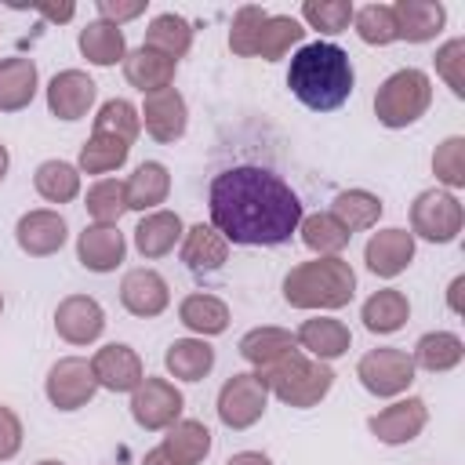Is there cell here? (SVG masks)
Wrapping results in <instances>:
<instances>
[{"label":"cell","instance_id":"cell-1","mask_svg":"<svg viewBox=\"0 0 465 465\" xmlns=\"http://www.w3.org/2000/svg\"><path fill=\"white\" fill-rule=\"evenodd\" d=\"M211 225L225 243L276 247L302 225V200L294 189L262 167H229L211 182Z\"/></svg>","mask_w":465,"mask_h":465},{"label":"cell","instance_id":"cell-2","mask_svg":"<svg viewBox=\"0 0 465 465\" xmlns=\"http://www.w3.org/2000/svg\"><path fill=\"white\" fill-rule=\"evenodd\" d=\"M352 80L356 76H352L349 54L327 40L298 47V54L291 58V69H287L291 94L316 113H331V109L345 105L352 94Z\"/></svg>","mask_w":465,"mask_h":465},{"label":"cell","instance_id":"cell-3","mask_svg":"<svg viewBox=\"0 0 465 465\" xmlns=\"http://www.w3.org/2000/svg\"><path fill=\"white\" fill-rule=\"evenodd\" d=\"M356 294V272L341 258L302 262L283 276V298L294 309H341Z\"/></svg>","mask_w":465,"mask_h":465},{"label":"cell","instance_id":"cell-4","mask_svg":"<svg viewBox=\"0 0 465 465\" xmlns=\"http://www.w3.org/2000/svg\"><path fill=\"white\" fill-rule=\"evenodd\" d=\"M254 374L262 378V385H265L276 400H283V403H291V407H312V403H320V400L331 392V385H334V371H331L327 363H320V360H309L302 349L280 356L272 367L254 371Z\"/></svg>","mask_w":465,"mask_h":465},{"label":"cell","instance_id":"cell-5","mask_svg":"<svg viewBox=\"0 0 465 465\" xmlns=\"http://www.w3.org/2000/svg\"><path fill=\"white\" fill-rule=\"evenodd\" d=\"M429 102H432V84H429V76H425L421 69H400V73H392V76L378 87V94H374V113H378V120H381L385 127H407V124H414L418 116H425Z\"/></svg>","mask_w":465,"mask_h":465},{"label":"cell","instance_id":"cell-6","mask_svg":"<svg viewBox=\"0 0 465 465\" xmlns=\"http://www.w3.org/2000/svg\"><path fill=\"white\" fill-rule=\"evenodd\" d=\"M461 203L454 193H440V189H425L414 203H411V229L429 240V243H450L461 232Z\"/></svg>","mask_w":465,"mask_h":465},{"label":"cell","instance_id":"cell-7","mask_svg":"<svg viewBox=\"0 0 465 465\" xmlns=\"http://www.w3.org/2000/svg\"><path fill=\"white\" fill-rule=\"evenodd\" d=\"M356 378L374 396H400L414 381V360L403 349H371L356 363Z\"/></svg>","mask_w":465,"mask_h":465},{"label":"cell","instance_id":"cell-8","mask_svg":"<svg viewBox=\"0 0 465 465\" xmlns=\"http://www.w3.org/2000/svg\"><path fill=\"white\" fill-rule=\"evenodd\" d=\"M269 389L258 374H232L218 392V418L225 429H251L265 414Z\"/></svg>","mask_w":465,"mask_h":465},{"label":"cell","instance_id":"cell-9","mask_svg":"<svg viewBox=\"0 0 465 465\" xmlns=\"http://www.w3.org/2000/svg\"><path fill=\"white\" fill-rule=\"evenodd\" d=\"M44 389H47V400L58 411H80L98 392V381H94V371H91L87 360L65 356L47 371V385Z\"/></svg>","mask_w":465,"mask_h":465},{"label":"cell","instance_id":"cell-10","mask_svg":"<svg viewBox=\"0 0 465 465\" xmlns=\"http://www.w3.org/2000/svg\"><path fill=\"white\" fill-rule=\"evenodd\" d=\"M182 392L167 381V378H145L134 396H131V414L142 429L156 432V429H171L182 414Z\"/></svg>","mask_w":465,"mask_h":465},{"label":"cell","instance_id":"cell-11","mask_svg":"<svg viewBox=\"0 0 465 465\" xmlns=\"http://www.w3.org/2000/svg\"><path fill=\"white\" fill-rule=\"evenodd\" d=\"M91 371H94V381L109 392H134L145 381V367H142L138 352L120 341L102 345L91 360Z\"/></svg>","mask_w":465,"mask_h":465},{"label":"cell","instance_id":"cell-12","mask_svg":"<svg viewBox=\"0 0 465 465\" xmlns=\"http://www.w3.org/2000/svg\"><path fill=\"white\" fill-rule=\"evenodd\" d=\"M54 331L69 345H91L105 331V312H102V305L94 298L73 294V298L58 302V309H54Z\"/></svg>","mask_w":465,"mask_h":465},{"label":"cell","instance_id":"cell-13","mask_svg":"<svg viewBox=\"0 0 465 465\" xmlns=\"http://www.w3.org/2000/svg\"><path fill=\"white\" fill-rule=\"evenodd\" d=\"M145 131L156 138V142H174L185 134V124H189V113H185V98L174 91V87H163V91H153L145 94V105H142V116Z\"/></svg>","mask_w":465,"mask_h":465},{"label":"cell","instance_id":"cell-14","mask_svg":"<svg viewBox=\"0 0 465 465\" xmlns=\"http://www.w3.org/2000/svg\"><path fill=\"white\" fill-rule=\"evenodd\" d=\"M65 236H69V229H65V218L58 211H29L15 225L18 247L25 254H33V258H47V254L62 251Z\"/></svg>","mask_w":465,"mask_h":465},{"label":"cell","instance_id":"cell-15","mask_svg":"<svg viewBox=\"0 0 465 465\" xmlns=\"http://www.w3.org/2000/svg\"><path fill=\"white\" fill-rule=\"evenodd\" d=\"M425 421H429V407H425V400L407 396V400H400V403L378 411L367 425H371V432H374L381 443H411V440L425 429Z\"/></svg>","mask_w":465,"mask_h":465},{"label":"cell","instance_id":"cell-16","mask_svg":"<svg viewBox=\"0 0 465 465\" xmlns=\"http://www.w3.org/2000/svg\"><path fill=\"white\" fill-rule=\"evenodd\" d=\"M94 105V80L80 69H62L47 84V109L58 120H80Z\"/></svg>","mask_w":465,"mask_h":465},{"label":"cell","instance_id":"cell-17","mask_svg":"<svg viewBox=\"0 0 465 465\" xmlns=\"http://www.w3.org/2000/svg\"><path fill=\"white\" fill-rule=\"evenodd\" d=\"M414 258V232H403V229H381L367 240V251H363V262L374 276H400Z\"/></svg>","mask_w":465,"mask_h":465},{"label":"cell","instance_id":"cell-18","mask_svg":"<svg viewBox=\"0 0 465 465\" xmlns=\"http://www.w3.org/2000/svg\"><path fill=\"white\" fill-rule=\"evenodd\" d=\"M120 302H124V309L131 316L149 320V316H160L167 309L171 291H167V280L160 272H153V269H131L124 276V283H120Z\"/></svg>","mask_w":465,"mask_h":465},{"label":"cell","instance_id":"cell-19","mask_svg":"<svg viewBox=\"0 0 465 465\" xmlns=\"http://www.w3.org/2000/svg\"><path fill=\"white\" fill-rule=\"evenodd\" d=\"M124 232L116 225H87L76 240V258L91 272H113L124 262Z\"/></svg>","mask_w":465,"mask_h":465},{"label":"cell","instance_id":"cell-20","mask_svg":"<svg viewBox=\"0 0 465 465\" xmlns=\"http://www.w3.org/2000/svg\"><path fill=\"white\" fill-rule=\"evenodd\" d=\"M294 341H298L309 356H316L320 363H327V360H338V356H345V352H349L352 334H349V327H345L341 320L316 316V320H305V323L298 327Z\"/></svg>","mask_w":465,"mask_h":465},{"label":"cell","instance_id":"cell-21","mask_svg":"<svg viewBox=\"0 0 465 465\" xmlns=\"http://www.w3.org/2000/svg\"><path fill=\"white\" fill-rule=\"evenodd\" d=\"M392 18H396V40H411V44H425L443 29V4L432 0H400L392 4Z\"/></svg>","mask_w":465,"mask_h":465},{"label":"cell","instance_id":"cell-22","mask_svg":"<svg viewBox=\"0 0 465 465\" xmlns=\"http://www.w3.org/2000/svg\"><path fill=\"white\" fill-rule=\"evenodd\" d=\"M174 65H178V62H171L167 54L149 51V47H138V51H131V54L124 58V76H127V84L138 87L142 94H153V91L171 87Z\"/></svg>","mask_w":465,"mask_h":465},{"label":"cell","instance_id":"cell-23","mask_svg":"<svg viewBox=\"0 0 465 465\" xmlns=\"http://www.w3.org/2000/svg\"><path fill=\"white\" fill-rule=\"evenodd\" d=\"M171 193V174L163 163L145 160L134 167V174L124 182V196H127V211H153L156 203H163Z\"/></svg>","mask_w":465,"mask_h":465},{"label":"cell","instance_id":"cell-24","mask_svg":"<svg viewBox=\"0 0 465 465\" xmlns=\"http://www.w3.org/2000/svg\"><path fill=\"white\" fill-rule=\"evenodd\" d=\"M160 450L174 461V465H200L211 454V429L203 421H174L160 443Z\"/></svg>","mask_w":465,"mask_h":465},{"label":"cell","instance_id":"cell-25","mask_svg":"<svg viewBox=\"0 0 465 465\" xmlns=\"http://www.w3.org/2000/svg\"><path fill=\"white\" fill-rule=\"evenodd\" d=\"M182 240V218L174 211H153L134 229V247L142 258H163Z\"/></svg>","mask_w":465,"mask_h":465},{"label":"cell","instance_id":"cell-26","mask_svg":"<svg viewBox=\"0 0 465 465\" xmlns=\"http://www.w3.org/2000/svg\"><path fill=\"white\" fill-rule=\"evenodd\" d=\"M229 258V243L222 240V232L214 225H193L185 232V243H182V262L193 269V272H214L222 269Z\"/></svg>","mask_w":465,"mask_h":465},{"label":"cell","instance_id":"cell-27","mask_svg":"<svg viewBox=\"0 0 465 465\" xmlns=\"http://www.w3.org/2000/svg\"><path fill=\"white\" fill-rule=\"evenodd\" d=\"M407 316H411V302H407V294L396 291V287L374 291V294L363 302V312H360L363 327L374 331V334H392V331H400V327L407 323Z\"/></svg>","mask_w":465,"mask_h":465},{"label":"cell","instance_id":"cell-28","mask_svg":"<svg viewBox=\"0 0 465 465\" xmlns=\"http://www.w3.org/2000/svg\"><path fill=\"white\" fill-rule=\"evenodd\" d=\"M80 51L87 62L94 65H116L127 58V40H124V29L98 18V22H87L80 29Z\"/></svg>","mask_w":465,"mask_h":465},{"label":"cell","instance_id":"cell-29","mask_svg":"<svg viewBox=\"0 0 465 465\" xmlns=\"http://www.w3.org/2000/svg\"><path fill=\"white\" fill-rule=\"evenodd\" d=\"M294 349H298L294 334H291V331H280V327H254V331H247V334L240 338V356H243L251 367H258V371L272 367L280 356H287V352H294Z\"/></svg>","mask_w":465,"mask_h":465},{"label":"cell","instance_id":"cell-30","mask_svg":"<svg viewBox=\"0 0 465 465\" xmlns=\"http://www.w3.org/2000/svg\"><path fill=\"white\" fill-rule=\"evenodd\" d=\"M163 363H167V371H171L174 378H182V381H200V378H207L211 367H214V349H211L203 338H178V341L167 345Z\"/></svg>","mask_w":465,"mask_h":465},{"label":"cell","instance_id":"cell-31","mask_svg":"<svg viewBox=\"0 0 465 465\" xmlns=\"http://www.w3.org/2000/svg\"><path fill=\"white\" fill-rule=\"evenodd\" d=\"M36 94V65L29 58L0 62V113H18Z\"/></svg>","mask_w":465,"mask_h":465},{"label":"cell","instance_id":"cell-32","mask_svg":"<svg viewBox=\"0 0 465 465\" xmlns=\"http://www.w3.org/2000/svg\"><path fill=\"white\" fill-rule=\"evenodd\" d=\"M178 320L189 331H196L200 338H211V334H222L229 327V305L214 294H189L178 305Z\"/></svg>","mask_w":465,"mask_h":465},{"label":"cell","instance_id":"cell-33","mask_svg":"<svg viewBox=\"0 0 465 465\" xmlns=\"http://www.w3.org/2000/svg\"><path fill=\"white\" fill-rule=\"evenodd\" d=\"M461 356H465V345H461L458 334H450V331H432V334H421V338H418L411 360H414V367L440 374V371L458 367Z\"/></svg>","mask_w":465,"mask_h":465},{"label":"cell","instance_id":"cell-34","mask_svg":"<svg viewBox=\"0 0 465 465\" xmlns=\"http://www.w3.org/2000/svg\"><path fill=\"white\" fill-rule=\"evenodd\" d=\"M331 214H334V218L341 222V229L352 236V232H360V229H371V225L381 218V200H378L374 193H367V189H345V193L334 196Z\"/></svg>","mask_w":465,"mask_h":465},{"label":"cell","instance_id":"cell-35","mask_svg":"<svg viewBox=\"0 0 465 465\" xmlns=\"http://www.w3.org/2000/svg\"><path fill=\"white\" fill-rule=\"evenodd\" d=\"M189 44H193V29H189V22L182 18V15H156L153 22H149V29H145V44L142 47H149V51H160V54H167L171 62H178L185 51H189Z\"/></svg>","mask_w":465,"mask_h":465},{"label":"cell","instance_id":"cell-36","mask_svg":"<svg viewBox=\"0 0 465 465\" xmlns=\"http://www.w3.org/2000/svg\"><path fill=\"white\" fill-rule=\"evenodd\" d=\"M302 243L309 251H316L320 258H338V251H345L349 243V232L341 229V222L331 214V211H316L309 218H302Z\"/></svg>","mask_w":465,"mask_h":465},{"label":"cell","instance_id":"cell-37","mask_svg":"<svg viewBox=\"0 0 465 465\" xmlns=\"http://www.w3.org/2000/svg\"><path fill=\"white\" fill-rule=\"evenodd\" d=\"M33 185L47 203H69L80 193V171L65 160H44L33 174Z\"/></svg>","mask_w":465,"mask_h":465},{"label":"cell","instance_id":"cell-38","mask_svg":"<svg viewBox=\"0 0 465 465\" xmlns=\"http://www.w3.org/2000/svg\"><path fill=\"white\" fill-rule=\"evenodd\" d=\"M302 36H305V29H302L298 18H291V15H269L265 25H262V33H258L254 54H262L265 62H276V58H283Z\"/></svg>","mask_w":465,"mask_h":465},{"label":"cell","instance_id":"cell-39","mask_svg":"<svg viewBox=\"0 0 465 465\" xmlns=\"http://www.w3.org/2000/svg\"><path fill=\"white\" fill-rule=\"evenodd\" d=\"M127 153H131L127 142L109 138V134H91L80 145V171H87V174H109V171H116L127 160Z\"/></svg>","mask_w":465,"mask_h":465},{"label":"cell","instance_id":"cell-40","mask_svg":"<svg viewBox=\"0 0 465 465\" xmlns=\"http://www.w3.org/2000/svg\"><path fill=\"white\" fill-rule=\"evenodd\" d=\"M138 127H142L138 109L124 98H109L94 116V134H109V138H120L127 145L138 138Z\"/></svg>","mask_w":465,"mask_h":465},{"label":"cell","instance_id":"cell-41","mask_svg":"<svg viewBox=\"0 0 465 465\" xmlns=\"http://www.w3.org/2000/svg\"><path fill=\"white\" fill-rule=\"evenodd\" d=\"M87 214L94 218V225H116L120 214L127 211V196H124V182L116 178H102L87 189Z\"/></svg>","mask_w":465,"mask_h":465},{"label":"cell","instance_id":"cell-42","mask_svg":"<svg viewBox=\"0 0 465 465\" xmlns=\"http://www.w3.org/2000/svg\"><path fill=\"white\" fill-rule=\"evenodd\" d=\"M352 22H356V33L363 44H392L396 40V18H392V7L389 4H367L360 11H352Z\"/></svg>","mask_w":465,"mask_h":465},{"label":"cell","instance_id":"cell-43","mask_svg":"<svg viewBox=\"0 0 465 465\" xmlns=\"http://www.w3.org/2000/svg\"><path fill=\"white\" fill-rule=\"evenodd\" d=\"M302 18H305L312 29L334 36V33H345V29H349V22H352V4H349V0H305V4H302Z\"/></svg>","mask_w":465,"mask_h":465},{"label":"cell","instance_id":"cell-44","mask_svg":"<svg viewBox=\"0 0 465 465\" xmlns=\"http://www.w3.org/2000/svg\"><path fill=\"white\" fill-rule=\"evenodd\" d=\"M265 11L258 7V4H243L236 15H232V29H229V47L236 51V54H243V58H251L254 54V47H258V33H262V25H265Z\"/></svg>","mask_w":465,"mask_h":465},{"label":"cell","instance_id":"cell-45","mask_svg":"<svg viewBox=\"0 0 465 465\" xmlns=\"http://www.w3.org/2000/svg\"><path fill=\"white\" fill-rule=\"evenodd\" d=\"M432 171H436V178L443 185L461 189L465 185V138L454 134V138L440 142L436 153H432Z\"/></svg>","mask_w":465,"mask_h":465},{"label":"cell","instance_id":"cell-46","mask_svg":"<svg viewBox=\"0 0 465 465\" xmlns=\"http://www.w3.org/2000/svg\"><path fill=\"white\" fill-rule=\"evenodd\" d=\"M436 73L447 80V87L454 94H465V40H447L436 51Z\"/></svg>","mask_w":465,"mask_h":465},{"label":"cell","instance_id":"cell-47","mask_svg":"<svg viewBox=\"0 0 465 465\" xmlns=\"http://www.w3.org/2000/svg\"><path fill=\"white\" fill-rule=\"evenodd\" d=\"M22 447V421L11 407H0V461L15 458Z\"/></svg>","mask_w":465,"mask_h":465},{"label":"cell","instance_id":"cell-48","mask_svg":"<svg viewBox=\"0 0 465 465\" xmlns=\"http://www.w3.org/2000/svg\"><path fill=\"white\" fill-rule=\"evenodd\" d=\"M145 11V4L142 0H134V4H120V0H98V15L105 18V22H113V25H120V22H127V18H138Z\"/></svg>","mask_w":465,"mask_h":465},{"label":"cell","instance_id":"cell-49","mask_svg":"<svg viewBox=\"0 0 465 465\" xmlns=\"http://www.w3.org/2000/svg\"><path fill=\"white\" fill-rule=\"evenodd\" d=\"M36 11H40L44 18H51V22H69V18L76 15V7H73V4H58V7H54V4H40Z\"/></svg>","mask_w":465,"mask_h":465},{"label":"cell","instance_id":"cell-50","mask_svg":"<svg viewBox=\"0 0 465 465\" xmlns=\"http://www.w3.org/2000/svg\"><path fill=\"white\" fill-rule=\"evenodd\" d=\"M225 465H272L262 450H240V454H232Z\"/></svg>","mask_w":465,"mask_h":465},{"label":"cell","instance_id":"cell-51","mask_svg":"<svg viewBox=\"0 0 465 465\" xmlns=\"http://www.w3.org/2000/svg\"><path fill=\"white\" fill-rule=\"evenodd\" d=\"M461 287H465V276H458V280L450 283V294H447V302H450L454 312H461Z\"/></svg>","mask_w":465,"mask_h":465},{"label":"cell","instance_id":"cell-52","mask_svg":"<svg viewBox=\"0 0 465 465\" xmlns=\"http://www.w3.org/2000/svg\"><path fill=\"white\" fill-rule=\"evenodd\" d=\"M142 465H174V461L156 447V450H149V454H145V461H142Z\"/></svg>","mask_w":465,"mask_h":465},{"label":"cell","instance_id":"cell-53","mask_svg":"<svg viewBox=\"0 0 465 465\" xmlns=\"http://www.w3.org/2000/svg\"><path fill=\"white\" fill-rule=\"evenodd\" d=\"M7 163H11V156H7V149L0 145V182H4V174H7Z\"/></svg>","mask_w":465,"mask_h":465},{"label":"cell","instance_id":"cell-54","mask_svg":"<svg viewBox=\"0 0 465 465\" xmlns=\"http://www.w3.org/2000/svg\"><path fill=\"white\" fill-rule=\"evenodd\" d=\"M40 465H62V461H40Z\"/></svg>","mask_w":465,"mask_h":465},{"label":"cell","instance_id":"cell-55","mask_svg":"<svg viewBox=\"0 0 465 465\" xmlns=\"http://www.w3.org/2000/svg\"><path fill=\"white\" fill-rule=\"evenodd\" d=\"M0 309H4V298H0Z\"/></svg>","mask_w":465,"mask_h":465}]
</instances>
